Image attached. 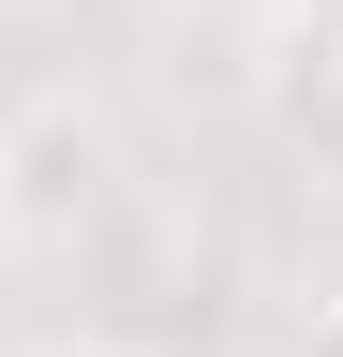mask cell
Wrapping results in <instances>:
<instances>
[{"label": "cell", "instance_id": "7a4b0ae2", "mask_svg": "<svg viewBox=\"0 0 343 357\" xmlns=\"http://www.w3.org/2000/svg\"><path fill=\"white\" fill-rule=\"evenodd\" d=\"M239 89H254V134H269L284 178L343 194V0H269L239 45Z\"/></svg>", "mask_w": 343, "mask_h": 357}, {"label": "cell", "instance_id": "6da1fadb", "mask_svg": "<svg viewBox=\"0 0 343 357\" xmlns=\"http://www.w3.org/2000/svg\"><path fill=\"white\" fill-rule=\"evenodd\" d=\"M135 194V149H119V119L90 89H30L15 119H0V208H15V253H75L90 223H119Z\"/></svg>", "mask_w": 343, "mask_h": 357}, {"label": "cell", "instance_id": "5b68a950", "mask_svg": "<svg viewBox=\"0 0 343 357\" xmlns=\"http://www.w3.org/2000/svg\"><path fill=\"white\" fill-rule=\"evenodd\" d=\"M0 253H15V208H0Z\"/></svg>", "mask_w": 343, "mask_h": 357}, {"label": "cell", "instance_id": "277c9868", "mask_svg": "<svg viewBox=\"0 0 343 357\" xmlns=\"http://www.w3.org/2000/svg\"><path fill=\"white\" fill-rule=\"evenodd\" d=\"M284 357H343V312H314V328H298V342H284Z\"/></svg>", "mask_w": 343, "mask_h": 357}, {"label": "cell", "instance_id": "3957f363", "mask_svg": "<svg viewBox=\"0 0 343 357\" xmlns=\"http://www.w3.org/2000/svg\"><path fill=\"white\" fill-rule=\"evenodd\" d=\"M30 357H149V342H105V328H75V342H30Z\"/></svg>", "mask_w": 343, "mask_h": 357}]
</instances>
